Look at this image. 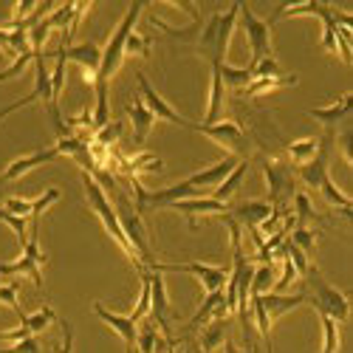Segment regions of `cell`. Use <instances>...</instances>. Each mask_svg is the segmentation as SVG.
Returning <instances> with one entry per match:
<instances>
[{"label":"cell","mask_w":353,"mask_h":353,"mask_svg":"<svg viewBox=\"0 0 353 353\" xmlns=\"http://www.w3.org/2000/svg\"><path fill=\"white\" fill-rule=\"evenodd\" d=\"M144 12V3H130L125 17L119 20V26L113 28V34L108 37L105 48H102V63H99V71H97V85L94 88H110V79L119 74L122 63H125V46H128V37L136 32V23Z\"/></svg>","instance_id":"cell-1"},{"label":"cell","mask_w":353,"mask_h":353,"mask_svg":"<svg viewBox=\"0 0 353 353\" xmlns=\"http://www.w3.org/2000/svg\"><path fill=\"white\" fill-rule=\"evenodd\" d=\"M82 187H85V198H88V207H91L94 212H97V218L102 221V226H105V232L110 234V238L122 246V252L128 254V260L133 263V269L139 272V274H144L147 272V266L139 260V254L133 252V246H130V241L125 238V232H122V223H119V215H116V207L110 203V198H108V192L91 179L88 172H82Z\"/></svg>","instance_id":"cell-2"},{"label":"cell","mask_w":353,"mask_h":353,"mask_svg":"<svg viewBox=\"0 0 353 353\" xmlns=\"http://www.w3.org/2000/svg\"><path fill=\"white\" fill-rule=\"evenodd\" d=\"M305 283H308L305 303H311L316 308V314L331 316L334 322H347V316H350V300H347L345 291H339L336 285H331L316 269L308 272Z\"/></svg>","instance_id":"cell-3"},{"label":"cell","mask_w":353,"mask_h":353,"mask_svg":"<svg viewBox=\"0 0 353 353\" xmlns=\"http://www.w3.org/2000/svg\"><path fill=\"white\" fill-rule=\"evenodd\" d=\"M116 215H119L122 232H125V238L130 241L133 252L139 254V260L144 263V266L150 269L153 263H156V257H153V249H150V243H147V232H144L141 215L136 212L133 201H128V195H122V192H116Z\"/></svg>","instance_id":"cell-4"},{"label":"cell","mask_w":353,"mask_h":353,"mask_svg":"<svg viewBox=\"0 0 353 353\" xmlns=\"http://www.w3.org/2000/svg\"><path fill=\"white\" fill-rule=\"evenodd\" d=\"M43 266H46V254L40 252V243H37V226H32V238L23 246V254L14 263H0V274L3 277L26 274L34 280L37 288H43Z\"/></svg>","instance_id":"cell-5"},{"label":"cell","mask_w":353,"mask_h":353,"mask_svg":"<svg viewBox=\"0 0 353 353\" xmlns=\"http://www.w3.org/2000/svg\"><path fill=\"white\" fill-rule=\"evenodd\" d=\"M241 26L246 32V40H249V51H252V63H260L266 60V57H272V23L257 17L246 3H241Z\"/></svg>","instance_id":"cell-6"},{"label":"cell","mask_w":353,"mask_h":353,"mask_svg":"<svg viewBox=\"0 0 353 353\" xmlns=\"http://www.w3.org/2000/svg\"><path fill=\"white\" fill-rule=\"evenodd\" d=\"M153 272H184V274H192L207 294L212 291H223L226 288V280H229V269L223 266H207V263H153L150 266Z\"/></svg>","instance_id":"cell-7"},{"label":"cell","mask_w":353,"mask_h":353,"mask_svg":"<svg viewBox=\"0 0 353 353\" xmlns=\"http://www.w3.org/2000/svg\"><path fill=\"white\" fill-rule=\"evenodd\" d=\"M263 179H266L269 190V203L277 210H283V203L294 198V172L288 164L277 159H263Z\"/></svg>","instance_id":"cell-8"},{"label":"cell","mask_w":353,"mask_h":353,"mask_svg":"<svg viewBox=\"0 0 353 353\" xmlns=\"http://www.w3.org/2000/svg\"><path fill=\"white\" fill-rule=\"evenodd\" d=\"M195 130L198 133H203L207 139H212L215 144H221V147H226L229 150V156H246V150H249V136H246V130L238 125V122H218V125H201V122H195Z\"/></svg>","instance_id":"cell-9"},{"label":"cell","mask_w":353,"mask_h":353,"mask_svg":"<svg viewBox=\"0 0 353 353\" xmlns=\"http://www.w3.org/2000/svg\"><path fill=\"white\" fill-rule=\"evenodd\" d=\"M136 79H139V97H141V102L147 105V110H150L156 119H164V122H172V125H179V128H187V130H195V122H190V119H184V116L175 110L156 88L150 85V79H147L141 71L136 74Z\"/></svg>","instance_id":"cell-10"},{"label":"cell","mask_w":353,"mask_h":353,"mask_svg":"<svg viewBox=\"0 0 353 353\" xmlns=\"http://www.w3.org/2000/svg\"><path fill=\"white\" fill-rule=\"evenodd\" d=\"M65 60L77 63L82 68V79L88 85H97V71L102 63V46L97 43H77V46H65Z\"/></svg>","instance_id":"cell-11"},{"label":"cell","mask_w":353,"mask_h":353,"mask_svg":"<svg viewBox=\"0 0 353 353\" xmlns=\"http://www.w3.org/2000/svg\"><path fill=\"white\" fill-rule=\"evenodd\" d=\"M54 159H60L57 147H43V150H37V153H32V156H20V159H14L3 172H0V184L17 181V179H23L26 172H32L34 167H43V164H48V161H54Z\"/></svg>","instance_id":"cell-12"},{"label":"cell","mask_w":353,"mask_h":353,"mask_svg":"<svg viewBox=\"0 0 353 353\" xmlns=\"http://www.w3.org/2000/svg\"><path fill=\"white\" fill-rule=\"evenodd\" d=\"M150 316L156 322V328H161L164 334L170 331V297H167V285L161 272L150 269Z\"/></svg>","instance_id":"cell-13"},{"label":"cell","mask_w":353,"mask_h":353,"mask_svg":"<svg viewBox=\"0 0 353 353\" xmlns=\"http://www.w3.org/2000/svg\"><path fill=\"white\" fill-rule=\"evenodd\" d=\"M167 210H175L190 218V226H195V218L198 215H226L229 212V203L223 201H215L212 195L210 198H184V201H175L170 203Z\"/></svg>","instance_id":"cell-14"},{"label":"cell","mask_w":353,"mask_h":353,"mask_svg":"<svg viewBox=\"0 0 353 353\" xmlns=\"http://www.w3.org/2000/svg\"><path fill=\"white\" fill-rule=\"evenodd\" d=\"M274 212V207L269 201H241V203H229V215L238 221L241 226L257 229L263 221Z\"/></svg>","instance_id":"cell-15"},{"label":"cell","mask_w":353,"mask_h":353,"mask_svg":"<svg viewBox=\"0 0 353 353\" xmlns=\"http://www.w3.org/2000/svg\"><path fill=\"white\" fill-rule=\"evenodd\" d=\"M238 14H241V3H234V6H229L226 12H221L218 37H215V54H212V63H215V65H223V63H226L229 43H232V34H234V26H238Z\"/></svg>","instance_id":"cell-16"},{"label":"cell","mask_w":353,"mask_h":353,"mask_svg":"<svg viewBox=\"0 0 353 353\" xmlns=\"http://www.w3.org/2000/svg\"><path fill=\"white\" fill-rule=\"evenodd\" d=\"M94 314L105 322L108 328H113L116 334H119L122 339H125V345H128V353H133V347H136V336H139V325L130 319V316H122V314H113V311H108L102 303H94Z\"/></svg>","instance_id":"cell-17"},{"label":"cell","mask_w":353,"mask_h":353,"mask_svg":"<svg viewBox=\"0 0 353 353\" xmlns=\"http://www.w3.org/2000/svg\"><path fill=\"white\" fill-rule=\"evenodd\" d=\"M234 167H238V159H234V156H226V159H221L218 164H212V167H207V170L192 172L190 179H184V181H187L192 190H201V187H218Z\"/></svg>","instance_id":"cell-18"},{"label":"cell","mask_w":353,"mask_h":353,"mask_svg":"<svg viewBox=\"0 0 353 353\" xmlns=\"http://www.w3.org/2000/svg\"><path fill=\"white\" fill-rule=\"evenodd\" d=\"M212 65V79H210V102H207V113H203L201 125H218L223 116V102H226V85L221 79V65Z\"/></svg>","instance_id":"cell-19"},{"label":"cell","mask_w":353,"mask_h":353,"mask_svg":"<svg viewBox=\"0 0 353 353\" xmlns=\"http://www.w3.org/2000/svg\"><path fill=\"white\" fill-rule=\"evenodd\" d=\"M128 119H130V125H133V141L136 144H144V139L150 136V130H153V125H156V116L147 110V105L141 102V97H133V102L128 105Z\"/></svg>","instance_id":"cell-20"},{"label":"cell","mask_w":353,"mask_h":353,"mask_svg":"<svg viewBox=\"0 0 353 353\" xmlns=\"http://www.w3.org/2000/svg\"><path fill=\"white\" fill-rule=\"evenodd\" d=\"M260 300H263V308H266L269 319L274 322V319L285 316L288 311L305 305V294H274V291H269V294H260Z\"/></svg>","instance_id":"cell-21"},{"label":"cell","mask_w":353,"mask_h":353,"mask_svg":"<svg viewBox=\"0 0 353 353\" xmlns=\"http://www.w3.org/2000/svg\"><path fill=\"white\" fill-rule=\"evenodd\" d=\"M218 316H229L226 303H223V291H212V294H207V297H203L201 308H198V311H195V316L190 319V328H187V334L198 331V328L203 325V322L218 319Z\"/></svg>","instance_id":"cell-22"},{"label":"cell","mask_w":353,"mask_h":353,"mask_svg":"<svg viewBox=\"0 0 353 353\" xmlns=\"http://www.w3.org/2000/svg\"><path fill=\"white\" fill-rule=\"evenodd\" d=\"M350 102H353V94L350 91H345L334 105H325V108H311L308 110V116H311V119H316V122H322V125H325V130L331 128H336V122H342L345 119V116L350 113Z\"/></svg>","instance_id":"cell-23"},{"label":"cell","mask_w":353,"mask_h":353,"mask_svg":"<svg viewBox=\"0 0 353 353\" xmlns=\"http://www.w3.org/2000/svg\"><path fill=\"white\" fill-rule=\"evenodd\" d=\"M316 150H319V139H314V136L294 139V141L285 144V156H288V161L294 167H305L316 156Z\"/></svg>","instance_id":"cell-24"},{"label":"cell","mask_w":353,"mask_h":353,"mask_svg":"<svg viewBox=\"0 0 353 353\" xmlns=\"http://www.w3.org/2000/svg\"><path fill=\"white\" fill-rule=\"evenodd\" d=\"M291 85H297V77H294V74H285V77H260V79H252L243 88V97L254 99V97L272 94V91H277V88H291Z\"/></svg>","instance_id":"cell-25"},{"label":"cell","mask_w":353,"mask_h":353,"mask_svg":"<svg viewBox=\"0 0 353 353\" xmlns=\"http://www.w3.org/2000/svg\"><path fill=\"white\" fill-rule=\"evenodd\" d=\"M226 331H229V319L226 316H218V319H210V325L201 331V353H212L218 345L226 342Z\"/></svg>","instance_id":"cell-26"},{"label":"cell","mask_w":353,"mask_h":353,"mask_svg":"<svg viewBox=\"0 0 353 353\" xmlns=\"http://www.w3.org/2000/svg\"><path fill=\"white\" fill-rule=\"evenodd\" d=\"M246 172H249V161L243 159V161H238V167H234V170H232V172L226 175V179H223V181H221V184L215 187L212 198H215V201H223V203H226V201H229V198H232L234 192H238V187L243 184Z\"/></svg>","instance_id":"cell-27"},{"label":"cell","mask_w":353,"mask_h":353,"mask_svg":"<svg viewBox=\"0 0 353 353\" xmlns=\"http://www.w3.org/2000/svg\"><path fill=\"white\" fill-rule=\"evenodd\" d=\"M17 319H20V325L28 331V334H32V336H37L40 331H46L48 325H51V322H57V314H54V308L51 305H43L37 314H17Z\"/></svg>","instance_id":"cell-28"},{"label":"cell","mask_w":353,"mask_h":353,"mask_svg":"<svg viewBox=\"0 0 353 353\" xmlns=\"http://www.w3.org/2000/svg\"><path fill=\"white\" fill-rule=\"evenodd\" d=\"M294 221H297V226L322 223V215L314 210L308 192H294Z\"/></svg>","instance_id":"cell-29"},{"label":"cell","mask_w":353,"mask_h":353,"mask_svg":"<svg viewBox=\"0 0 353 353\" xmlns=\"http://www.w3.org/2000/svg\"><path fill=\"white\" fill-rule=\"evenodd\" d=\"M319 192H322V198H325L334 210H339V215L350 218V198H347V195H345V192H342V190H339V187L331 181V175H328V179L319 184Z\"/></svg>","instance_id":"cell-30"},{"label":"cell","mask_w":353,"mask_h":353,"mask_svg":"<svg viewBox=\"0 0 353 353\" xmlns=\"http://www.w3.org/2000/svg\"><path fill=\"white\" fill-rule=\"evenodd\" d=\"M274 266L272 263H260V266H254L252 272V285H249V294H269L274 288Z\"/></svg>","instance_id":"cell-31"},{"label":"cell","mask_w":353,"mask_h":353,"mask_svg":"<svg viewBox=\"0 0 353 353\" xmlns=\"http://www.w3.org/2000/svg\"><path fill=\"white\" fill-rule=\"evenodd\" d=\"M141 277V291H139V300H136V305H133V311L128 314L136 325L144 319V316H150V269H147L144 274H139Z\"/></svg>","instance_id":"cell-32"},{"label":"cell","mask_w":353,"mask_h":353,"mask_svg":"<svg viewBox=\"0 0 353 353\" xmlns=\"http://www.w3.org/2000/svg\"><path fill=\"white\" fill-rule=\"evenodd\" d=\"M136 345H139V353H159V350H164V339L159 336V328L153 325V322H144V328L136 336Z\"/></svg>","instance_id":"cell-33"},{"label":"cell","mask_w":353,"mask_h":353,"mask_svg":"<svg viewBox=\"0 0 353 353\" xmlns=\"http://www.w3.org/2000/svg\"><path fill=\"white\" fill-rule=\"evenodd\" d=\"M319 325H322V353H339V322L319 314Z\"/></svg>","instance_id":"cell-34"},{"label":"cell","mask_w":353,"mask_h":353,"mask_svg":"<svg viewBox=\"0 0 353 353\" xmlns=\"http://www.w3.org/2000/svg\"><path fill=\"white\" fill-rule=\"evenodd\" d=\"M221 79L226 88H234V91H243V88L252 82V71L249 68H234L229 63L221 65Z\"/></svg>","instance_id":"cell-35"},{"label":"cell","mask_w":353,"mask_h":353,"mask_svg":"<svg viewBox=\"0 0 353 353\" xmlns=\"http://www.w3.org/2000/svg\"><path fill=\"white\" fill-rule=\"evenodd\" d=\"M316 238H319V232H316V229H311V226H294V229L288 232V241H291L294 246H297V249H303L305 254H311V252H314Z\"/></svg>","instance_id":"cell-36"},{"label":"cell","mask_w":353,"mask_h":353,"mask_svg":"<svg viewBox=\"0 0 353 353\" xmlns=\"http://www.w3.org/2000/svg\"><path fill=\"white\" fill-rule=\"evenodd\" d=\"M0 221H3L14 234H17V241H20V246H26L28 243V218H20V215H12V212H6L3 207H0Z\"/></svg>","instance_id":"cell-37"},{"label":"cell","mask_w":353,"mask_h":353,"mask_svg":"<svg viewBox=\"0 0 353 353\" xmlns=\"http://www.w3.org/2000/svg\"><path fill=\"white\" fill-rule=\"evenodd\" d=\"M60 195H63V192L57 190V187H48L37 201H32V226H37V223H40V215L51 207L54 201H60Z\"/></svg>","instance_id":"cell-38"},{"label":"cell","mask_w":353,"mask_h":353,"mask_svg":"<svg viewBox=\"0 0 353 353\" xmlns=\"http://www.w3.org/2000/svg\"><path fill=\"white\" fill-rule=\"evenodd\" d=\"M252 71V79H260V77H285V71L280 68V63L274 57H266V60H260L254 65H246Z\"/></svg>","instance_id":"cell-39"},{"label":"cell","mask_w":353,"mask_h":353,"mask_svg":"<svg viewBox=\"0 0 353 353\" xmlns=\"http://www.w3.org/2000/svg\"><path fill=\"white\" fill-rule=\"evenodd\" d=\"M119 133H122V122H108L105 128H99L97 133H94V139L91 141H97V144H102V147H116V141H119Z\"/></svg>","instance_id":"cell-40"},{"label":"cell","mask_w":353,"mask_h":353,"mask_svg":"<svg viewBox=\"0 0 353 353\" xmlns=\"http://www.w3.org/2000/svg\"><path fill=\"white\" fill-rule=\"evenodd\" d=\"M34 63V51H26V54H20V57H14V63L6 68V71H0V82H6V79H14V77H20L28 65Z\"/></svg>","instance_id":"cell-41"},{"label":"cell","mask_w":353,"mask_h":353,"mask_svg":"<svg viewBox=\"0 0 353 353\" xmlns=\"http://www.w3.org/2000/svg\"><path fill=\"white\" fill-rule=\"evenodd\" d=\"M150 37H144V34H139V32H133L130 37H128V46H125V57H130V54H136V57H150Z\"/></svg>","instance_id":"cell-42"},{"label":"cell","mask_w":353,"mask_h":353,"mask_svg":"<svg viewBox=\"0 0 353 353\" xmlns=\"http://www.w3.org/2000/svg\"><path fill=\"white\" fill-rule=\"evenodd\" d=\"M0 303L9 305L14 314H20V303H17V283H0Z\"/></svg>","instance_id":"cell-43"},{"label":"cell","mask_w":353,"mask_h":353,"mask_svg":"<svg viewBox=\"0 0 353 353\" xmlns=\"http://www.w3.org/2000/svg\"><path fill=\"white\" fill-rule=\"evenodd\" d=\"M3 210L12 212V215H20V218H32V201H26V198H6Z\"/></svg>","instance_id":"cell-44"},{"label":"cell","mask_w":353,"mask_h":353,"mask_svg":"<svg viewBox=\"0 0 353 353\" xmlns=\"http://www.w3.org/2000/svg\"><path fill=\"white\" fill-rule=\"evenodd\" d=\"M0 353H40V339L37 336H26L14 342L12 347H0Z\"/></svg>","instance_id":"cell-45"},{"label":"cell","mask_w":353,"mask_h":353,"mask_svg":"<svg viewBox=\"0 0 353 353\" xmlns=\"http://www.w3.org/2000/svg\"><path fill=\"white\" fill-rule=\"evenodd\" d=\"M60 325H63V347L57 353H74V328H71V322L60 319Z\"/></svg>","instance_id":"cell-46"},{"label":"cell","mask_w":353,"mask_h":353,"mask_svg":"<svg viewBox=\"0 0 353 353\" xmlns=\"http://www.w3.org/2000/svg\"><path fill=\"white\" fill-rule=\"evenodd\" d=\"M350 141H353V133H350V130H345V133L339 136V147H342V159H345V164H353V150H350Z\"/></svg>","instance_id":"cell-47"},{"label":"cell","mask_w":353,"mask_h":353,"mask_svg":"<svg viewBox=\"0 0 353 353\" xmlns=\"http://www.w3.org/2000/svg\"><path fill=\"white\" fill-rule=\"evenodd\" d=\"M223 353H257V350H254V347H252V350H238V347H234V345L226 339V342H223Z\"/></svg>","instance_id":"cell-48"},{"label":"cell","mask_w":353,"mask_h":353,"mask_svg":"<svg viewBox=\"0 0 353 353\" xmlns=\"http://www.w3.org/2000/svg\"><path fill=\"white\" fill-rule=\"evenodd\" d=\"M190 353H201V350H190Z\"/></svg>","instance_id":"cell-49"}]
</instances>
